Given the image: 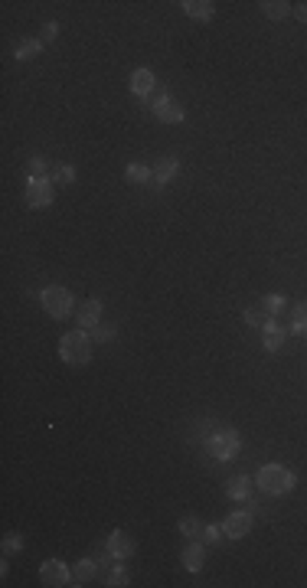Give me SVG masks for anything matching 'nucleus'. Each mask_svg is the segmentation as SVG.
I'll list each match as a JSON object with an SVG mask.
<instances>
[{
  "label": "nucleus",
  "instance_id": "f257e3e1",
  "mask_svg": "<svg viewBox=\"0 0 307 588\" xmlns=\"http://www.w3.org/2000/svg\"><path fill=\"white\" fill-rule=\"evenodd\" d=\"M255 484L268 497H285V493L294 491V470L285 468V464H265L255 474Z\"/></svg>",
  "mask_w": 307,
  "mask_h": 588
},
{
  "label": "nucleus",
  "instance_id": "f03ea898",
  "mask_svg": "<svg viewBox=\"0 0 307 588\" xmlns=\"http://www.w3.org/2000/svg\"><path fill=\"white\" fill-rule=\"evenodd\" d=\"M92 337H88V331H69L63 333V340H59V356H63V363L69 366H85L88 360H92Z\"/></svg>",
  "mask_w": 307,
  "mask_h": 588
},
{
  "label": "nucleus",
  "instance_id": "7ed1b4c3",
  "mask_svg": "<svg viewBox=\"0 0 307 588\" xmlns=\"http://www.w3.org/2000/svg\"><path fill=\"white\" fill-rule=\"evenodd\" d=\"M40 304H42V310H46L49 317H56V321H65V317L79 308L75 298H72V291L63 288V285H49V288H42L40 291Z\"/></svg>",
  "mask_w": 307,
  "mask_h": 588
},
{
  "label": "nucleus",
  "instance_id": "20e7f679",
  "mask_svg": "<svg viewBox=\"0 0 307 588\" xmlns=\"http://www.w3.org/2000/svg\"><path fill=\"white\" fill-rule=\"evenodd\" d=\"M206 448L216 461H235L239 458V448H242V438H239V431L233 428H223V431H216L210 441H206Z\"/></svg>",
  "mask_w": 307,
  "mask_h": 588
},
{
  "label": "nucleus",
  "instance_id": "39448f33",
  "mask_svg": "<svg viewBox=\"0 0 307 588\" xmlns=\"http://www.w3.org/2000/svg\"><path fill=\"white\" fill-rule=\"evenodd\" d=\"M56 200V183L49 177H30L26 180V203L33 209H46V206H53Z\"/></svg>",
  "mask_w": 307,
  "mask_h": 588
},
{
  "label": "nucleus",
  "instance_id": "423d86ee",
  "mask_svg": "<svg viewBox=\"0 0 307 588\" xmlns=\"http://www.w3.org/2000/svg\"><path fill=\"white\" fill-rule=\"evenodd\" d=\"M150 111H154V118H157V121H164V125H180L183 118H187L183 105H180V102H173L167 92H154Z\"/></svg>",
  "mask_w": 307,
  "mask_h": 588
},
{
  "label": "nucleus",
  "instance_id": "0eeeda50",
  "mask_svg": "<svg viewBox=\"0 0 307 588\" xmlns=\"http://www.w3.org/2000/svg\"><path fill=\"white\" fill-rule=\"evenodd\" d=\"M40 578H42V585H49V588L72 585V569L65 566L63 559H46L40 566Z\"/></svg>",
  "mask_w": 307,
  "mask_h": 588
},
{
  "label": "nucleus",
  "instance_id": "6e6552de",
  "mask_svg": "<svg viewBox=\"0 0 307 588\" xmlns=\"http://www.w3.org/2000/svg\"><path fill=\"white\" fill-rule=\"evenodd\" d=\"M102 317H105V304H102L98 298L82 301V304L75 308V321H79L82 331H95L98 324H102Z\"/></svg>",
  "mask_w": 307,
  "mask_h": 588
},
{
  "label": "nucleus",
  "instance_id": "1a4fd4ad",
  "mask_svg": "<svg viewBox=\"0 0 307 588\" xmlns=\"http://www.w3.org/2000/svg\"><path fill=\"white\" fill-rule=\"evenodd\" d=\"M252 523H255L252 510H235V514H229L223 520V533L229 536V539H242V536L252 530Z\"/></svg>",
  "mask_w": 307,
  "mask_h": 588
},
{
  "label": "nucleus",
  "instance_id": "9d476101",
  "mask_svg": "<svg viewBox=\"0 0 307 588\" xmlns=\"http://www.w3.org/2000/svg\"><path fill=\"white\" fill-rule=\"evenodd\" d=\"M108 556L118 559V562H125L127 556H134V539H131L125 530H115V533L108 536Z\"/></svg>",
  "mask_w": 307,
  "mask_h": 588
},
{
  "label": "nucleus",
  "instance_id": "9b49d317",
  "mask_svg": "<svg viewBox=\"0 0 307 588\" xmlns=\"http://www.w3.org/2000/svg\"><path fill=\"white\" fill-rule=\"evenodd\" d=\"M131 92L138 98H150V92H157V79L150 69H134L131 72Z\"/></svg>",
  "mask_w": 307,
  "mask_h": 588
},
{
  "label": "nucleus",
  "instance_id": "f8f14e48",
  "mask_svg": "<svg viewBox=\"0 0 307 588\" xmlns=\"http://www.w3.org/2000/svg\"><path fill=\"white\" fill-rule=\"evenodd\" d=\"M285 337H288V331L278 321H268L265 327H262V347H265L268 353L281 350V347H285Z\"/></svg>",
  "mask_w": 307,
  "mask_h": 588
},
{
  "label": "nucleus",
  "instance_id": "ddd939ff",
  "mask_svg": "<svg viewBox=\"0 0 307 588\" xmlns=\"http://www.w3.org/2000/svg\"><path fill=\"white\" fill-rule=\"evenodd\" d=\"M180 7H183V13H187L190 20L210 23L212 17H216V3H212V0H183Z\"/></svg>",
  "mask_w": 307,
  "mask_h": 588
},
{
  "label": "nucleus",
  "instance_id": "4468645a",
  "mask_svg": "<svg viewBox=\"0 0 307 588\" xmlns=\"http://www.w3.org/2000/svg\"><path fill=\"white\" fill-rule=\"evenodd\" d=\"M203 566H206V546L193 539V543L183 549V569H187V572H203Z\"/></svg>",
  "mask_w": 307,
  "mask_h": 588
},
{
  "label": "nucleus",
  "instance_id": "2eb2a0df",
  "mask_svg": "<svg viewBox=\"0 0 307 588\" xmlns=\"http://www.w3.org/2000/svg\"><path fill=\"white\" fill-rule=\"evenodd\" d=\"M177 173H180V161H177V157H160V161L154 164V183H157V186H167Z\"/></svg>",
  "mask_w": 307,
  "mask_h": 588
},
{
  "label": "nucleus",
  "instance_id": "dca6fc26",
  "mask_svg": "<svg viewBox=\"0 0 307 588\" xmlns=\"http://www.w3.org/2000/svg\"><path fill=\"white\" fill-rule=\"evenodd\" d=\"M226 493H229V500H239L245 503L249 497H252V477H245V474H239V477H233V481L226 484Z\"/></svg>",
  "mask_w": 307,
  "mask_h": 588
},
{
  "label": "nucleus",
  "instance_id": "f3484780",
  "mask_svg": "<svg viewBox=\"0 0 307 588\" xmlns=\"http://www.w3.org/2000/svg\"><path fill=\"white\" fill-rule=\"evenodd\" d=\"M98 566L102 562H92V559H82V562H75L72 569V585H85V582H92L98 575Z\"/></svg>",
  "mask_w": 307,
  "mask_h": 588
},
{
  "label": "nucleus",
  "instance_id": "a211bd4d",
  "mask_svg": "<svg viewBox=\"0 0 307 588\" xmlns=\"http://www.w3.org/2000/svg\"><path fill=\"white\" fill-rule=\"evenodd\" d=\"M262 10H265L268 20H285L288 13H291V3H288V0H265Z\"/></svg>",
  "mask_w": 307,
  "mask_h": 588
},
{
  "label": "nucleus",
  "instance_id": "6ab92c4d",
  "mask_svg": "<svg viewBox=\"0 0 307 588\" xmlns=\"http://www.w3.org/2000/svg\"><path fill=\"white\" fill-rule=\"evenodd\" d=\"M285 294H265V298H262V304H258V308L265 310L268 317H278V314H281V310H285Z\"/></svg>",
  "mask_w": 307,
  "mask_h": 588
},
{
  "label": "nucleus",
  "instance_id": "aec40b11",
  "mask_svg": "<svg viewBox=\"0 0 307 588\" xmlns=\"http://www.w3.org/2000/svg\"><path fill=\"white\" fill-rule=\"evenodd\" d=\"M125 177H127L131 183H150V177H154V173H150L148 164H127Z\"/></svg>",
  "mask_w": 307,
  "mask_h": 588
},
{
  "label": "nucleus",
  "instance_id": "412c9836",
  "mask_svg": "<svg viewBox=\"0 0 307 588\" xmlns=\"http://www.w3.org/2000/svg\"><path fill=\"white\" fill-rule=\"evenodd\" d=\"M40 49H42V40H23V43L13 49V56H17L20 63H26V59H33Z\"/></svg>",
  "mask_w": 307,
  "mask_h": 588
},
{
  "label": "nucleus",
  "instance_id": "4be33fe9",
  "mask_svg": "<svg viewBox=\"0 0 307 588\" xmlns=\"http://www.w3.org/2000/svg\"><path fill=\"white\" fill-rule=\"evenodd\" d=\"M177 530H180V536H187V539H196V536H203V523L196 520V516H183L180 523H177Z\"/></svg>",
  "mask_w": 307,
  "mask_h": 588
},
{
  "label": "nucleus",
  "instance_id": "5701e85b",
  "mask_svg": "<svg viewBox=\"0 0 307 588\" xmlns=\"http://www.w3.org/2000/svg\"><path fill=\"white\" fill-rule=\"evenodd\" d=\"M291 331L307 333V304H294V310H291Z\"/></svg>",
  "mask_w": 307,
  "mask_h": 588
},
{
  "label": "nucleus",
  "instance_id": "b1692460",
  "mask_svg": "<svg viewBox=\"0 0 307 588\" xmlns=\"http://www.w3.org/2000/svg\"><path fill=\"white\" fill-rule=\"evenodd\" d=\"M242 321L249 324V327H265V324H268V321H275V317H268V314H265L262 308H249V310L242 314Z\"/></svg>",
  "mask_w": 307,
  "mask_h": 588
},
{
  "label": "nucleus",
  "instance_id": "393cba45",
  "mask_svg": "<svg viewBox=\"0 0 307 588\" xmlns=\"http://www.w3.org/2000/svg\"><path fill=\"white\" fill-rule=\"evenodd\" d=\"M127 582H131V578H127V569H125V566H118V569H111V572H108V582H105V585L121 588V585H127Z\"/></svg>",
  "mask_w": 307,
  "mask_h": 588
},
{
  "label": "nucleus",
  "instance_id": "a878e982",
  "mask_svg": "<svg viewBox=\"0 0 307 588\" xmlns=\"http://www.w3.org/2000/svg\"><path fill=\"white\" fill-rule=\"evenodd\" d=\"M49 180H53V183H72V180H75V167H69V164H63V167H56Z\"/></svg>",
  "mask_w": 307,
  "mask_h": 588
},
{
  "label": "nucleus",
  "instance_id": "bb28decb",
  "mask_svg": "<svg viewBox=\"0 0 307 588\" xmlns=\"http://www.w3.org/2000/svg\"><path fill=\"white\" fill-rule=\"evenodd\" d=\"M111 337H115V327H108V324H98L95 331H92V340L95 343H108Z\"/></svg>",
  "mask_w": 307,
  "mask_h": 588
},
{
  "label": "nucleus",
  "instance_id": "cd10ccee",
  "mask_svg": "<svg viewBox=\"0 0 307 588\" xmlns=\"http://www.w3.org/2000/svg\"><path fill=\"white\" fill-rule=\"evenodd\" d=\"M223 523L216 526V523H210V526H203V539H206V543H219V539H223Z\"/></svg>",
  "mask_w": 307,
  "mask_h": 588
},
{
  "label": "nucleus",
  "instance_id": "c85d7f7f",
  "mask_svg": "<svg viewBox=\"0 0 307 588\" xmlns=\"http://www.w3.org/2000/svg\"><path fill=\"white\" fill-rule=\"evenodd\" d=\"M30 177H49V164L42 157H30Z\"/></svg>",
  "mask_w": 307,
  "mask_h": 588
},
{
  "label": "nucleus",
  "instance_id": "c756f323",
  "mask_svg": "<svg viewBox=\"0 0 307 588\" xmlns=\"http://www.w3.org/2000/svg\"><path fill=\"white\" fill-rule=\"evenodd\" d=\"M23 549V536H7V539H3V553H7V556H10V553H20Z\"/></svg>",
  "mask_w": 307,
  "mask_h": 588
},
{
  "label": "nucleus",
  "instance_id": "7c9ffc66",
  "mask_svg": "<svg viewBox=\"0 0 307 588\" xmlns=\"http://www.w3.org/2000/svg\"><path fill=\"white\" fill-rule=\"evenodd\" d=\"M56 36H59V23H46L42 26V43H53Z\"/></svg>",
  "mask_w": 307,
  "mask_h": 588
},
{
  "label": "nucleus",
  "instance_id": "2f4dec72",
  "mask_svg": "<svg viewBox=\"0 0 307 588\" xmlns=\"http://www.w3.org/2000/svg\"><path fill=\"white\" fill-rule=\"evenodd\" d=\"M291 13H294V17H297L301 23H307V0H304V3H297V7H294Z\"/></svg>",
  "mask_w": 307,
  "mask_h": 588
}]
</instances>
